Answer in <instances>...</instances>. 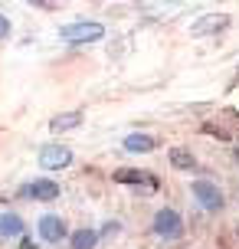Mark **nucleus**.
I'll list each match as a JSON object with an SVG mask.
<instances>
[{
	"label": "nucleus",
	"instance_id": "obj_1",
	"mask_svg": "<svg viewBox=\"0 0 239 249\" xmlns=\"http://www.w3.org/2000/svg\"><path fill=\"white\" fill-rule=\"evenodd\" d=\"M59 36H63L66 43H95V39L105 36V30H102V23L79 20V23H66L63 30H59Z\"/></svg>",
	"mask_w": 239,
	"mask_h": 249
},
{
	"label": "nucleus",
	"instance_id": "obj_2",
	"mask_svg": "<svg viewBox=\"0 0 239 249\" xmlns=\"http://www.w3.org/2000/svg\"><path fill=\"white\" fill-rule=\"evenodd\" d=\"M154 233L161 239H177L184 233V220L174 210H157L154 213Z\"/></svg>",
	"mask_w": 239,
	"mask_h": 249
},
{
	"label": "nucleus",
	"instance_id": "obj_3",
	"mask_svg": "<svg viewBox=\"0 0 239 249\" xmlns=\"http://www.w3.org/2000/svg\"><path fill=\"white\" fill-rule=\"evenodd\" d=\"M193 197L200 200L203 210H220V207H223V194H220V187L210 184V180H193Z\"/></svg>",
	"mask_w": 239,
	"mask_h": 249
},
{
	"label": "nucleus",
	"instance_id": "obj_4",
	"mask_svg": "<svg viewBox=\"0 0 239 249\" xmlns=\"http://www.w3.org/2000/svg\"><path fill=\"white\" fill-rule=\"evenodd\" d=\"M69 161H72V151L63 148V144H52V148L39 151V167H43V171H59V167H66Z\"/></svg>",
	"mask_w": 239,
	"mask_h": 249
},
{
	"label": "nucleus",
	"instance_id": "obj_5",
	"mask_svg": "<svg viewBox=\"0 0 239 249\" xmlns=\"http://www.w3.org/2000/svg\"><path fill=\"white\" fill-rule=\"evenodd\" d=\"M20 197H30V200H56L59 197V184H52V180H46V177H39V180H33V184H26L23 190H20Z\"/></svg>",
	"mask_w": 239,
	"mask_h": 249
},
{
	"label": "nucleus",
	"instance_id": "obj_6",
	"mask_svg": "<svg viewBox=\"0 0 239 249\" xmlns=\"http://www.w3.org/2000/svg\"><path fill=\"white\" fill-rule=\"evenodd\" d=\"M39 236L46 239V243H59L66 236V223L56 213H46V216H39Z\"/></svg>",
	"mask_w": 239,
	"mask_h": 249
},
{
	"label": "nucleus",
	"instance_id": "obj_7",
	"mask_svg": "<svg viewBox=\"0 0 239 249\" xmlns=\"http://www.w3.org/2000/svg\"><path fill=\"white\" fill-rule=\"evenodd\" d=\"M226 23H229L226 13H210V17H203V20H197V23H193V33H210V30H223Z\"/></svg>",
	"mask_w": 239,
	"mask_h": 249
},
{
	"label": "nucleus",
	"instance_id": "obj_8",
	"mask_svg": "<svg viewBox=\"0 0 239 249\" xmlns=\"http://www.w3.org/2000/svg\"><path fill=\"white\" fill-rule=\"evenodd\" d=\"M0 236H23V220L17 213H3L0 216Z\"/></svg>",
	"mask_w": 239,
	"mask_h": 249
},
{
	"label": "nucleus",
	"instance_id": "obj_9",
	"mask_svg": "<svg viewBox=\"0 0 239 249\" xmlns=\"http://www.w3.org/2000/svg\"><path fill=\"white\" fill-rule=\"evenodd\" d=\"M125 151L148 154V151H154V138H151V135H128V138H125Z\"/></svg>",
	"mask_w": 239,
	"mask_h": 249
},
{
	"label": "nucleus",
	"instance_id": "obj_10",
	"mask_svg": "<svg viewBox=\"0 0 239 249\" xmlns=\"http://www.w3.org/2000/svg\"><path fill=\"white\" fill-rule=\"evenodd\" d=\"M79 122H82V115H79V112H66V115H56V118L50 122V128H52V131H69V128H76Z\"/></svg>",
	"mask_w": 239,
	"mask_h": 249
},
{
	"label": "nucleus",
	"instance_id": "obj_11",
	"mask_svg": "<svg viewBox=\"0 0 239 249\" xmlns=\"http://www.w3.org/2000/svg\"><path fill=\"white\" fill-rule=\"evenodd\" d=\"M171 164H174L177 171H190L197 161H193V154L187 148H171Z\"/></svg>",
	"mask_w": 239,
	"mask_h": 249
},
{
	"label": "nucleus",
	"instance_id": "obj_12",
	"mask_svg": "<svg viewBox=\"0 0 239 249\" xmlns=\"http://www.w3.org/2000/svg\"><path fill=\"white\" fill-rule=\"evenodd\" d=\"M115 180H121V184H148V187H154V177H148L144 171H118Z\"/></svg>",
	"mask_w": 239,
	"mask_h": 249
},
{
	"label": "nucleus",
	"instance_id": "obj_13",
	"mask_svg": "<svg viewBox=\"0 0 239 249\" xmlns=\"http://www.w3.org/2000/svg\"><path fill=\"white\" fill-rule=\"evenodd\" d=\"M95 239H99L95 230H79V233H72V249H92Z\"/></svg>",
	"mask_w": 239,
	"mask_h": 249
},
{
	"label": "nucleus",
	"instance_id": "obj_14",
	"mask_svg": "<svg viewBox=\"0 0 239 249\" xmlns=\"http://www.w3.org/2000/svg\"><path fill=\"white\" fill-rule=\"evenodd\" d=\"M7 30H10V23H7V17H0V39L7 36Z\"/></svg>",
	"mask_w": 239,
	"mask_h": 249
},
{
	"label": "nucleus",
	"instance_id": "obj_15",
	"mask_svg": "<svg viewBox=\"0 0 239 249\" xmlns=\"http://www.w3.org/2000/svg\"><path fill=\"white\" fill-rule=\"evenodd\" d=\"M236 161H239V148H236Z\"/></svg>",
	"mask_w": 239,
	"mask_h": 249
}]
</instances>
